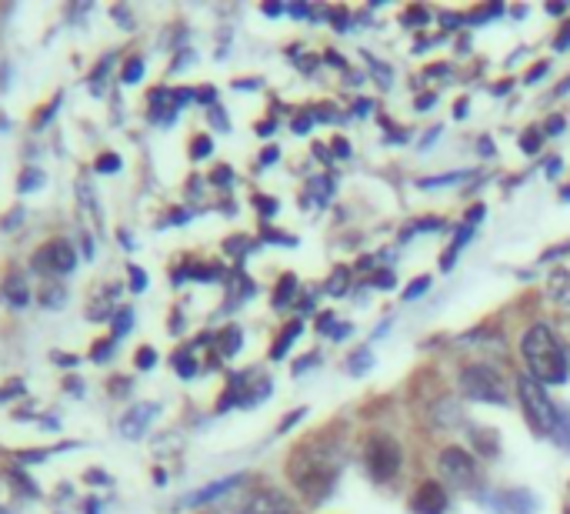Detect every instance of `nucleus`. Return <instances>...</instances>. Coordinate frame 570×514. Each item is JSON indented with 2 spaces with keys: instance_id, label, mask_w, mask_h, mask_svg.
Listing matches in <instances>:
<instances>
[{
  "instance_id": "423d86ee",
  "label": "nucleus",
  "mask_w": 570,
  "mask_h": 514,
  "mask_svg": "<svg viewBox=\"0 0 570 514\" xmlns=\"http://www.w3.org/2000/svg\"><path fill=\"white\" fill-rule=\"evenodd\" d=\"M437 468H440V478L454 484L457 491H470V494H474L480 488L477 458L467 448H460V444H450V448L440 451Z\"/></svg>"
},
{
  "instance_id": "09e8293b",
  "label": "nucleus",
  "mask_w": 570,
  "mask_h": 514,
  "mask_svg": "<svg viewBox=\"0 0 570 514\" xmlns=\"http://www.w3.org/2000/svg\"><path fill=\"white\" fill-rule=\"evenodd\" d=\"M564 201H570V187H567V191H564Z\"/></svg>"
},
{
  "instance_id": "6ab92c4d",
  "label": "nucleus",
  "mask_w": 570,
  "mask_h": 514,
  "mask_svg": "<svg viewBox=\"0 0 570 514\" xmlns=\"http://www.w3.org/2000/svg\"><path fill=\"white\" fill-rule=\"evenodd\" d=\"M174 368L180 371V378H194L197 374V361H194V351H180L177 358H174Z\"/></svg>"
},
{
  "instance_id": "473e14b6",
  "label": "nucleus",
  "mask_w": 570,
  "mask_h": 514,
  "mask_svg": "<svg viewBox=\"0 0 570 514\" xmlns=\"http://www.w3.org/2000/svg\"><path fill=\"white\" fill-rule=\"evenodd\" d=\"M484 214H487V207H484V204H474V207H470V211H467L464 221L477 227V224H480V217H484Z\"/></svg>"
},
{
  "instance_id": "49530a36",
  "label": "nucleus",
  "mask_w": 570,
  "mask_h": 514,
  "mask_svg": "<svg viewBox=\"0 0 570 514\" xmlns=\"http://www.w3.org/2000/svg\"><path fill=\"white\" fill-rule=\"evenodd\" d=\"M454 114H457V117H464V114H467V101H457V107H454Z\"/></svg>"
},
{
  "instance_id": "0eeeda50",
  "label": "nucleus",
  "mask_w": 570,
  "mask_h": 514,
  "mask_svg": "<svg viewBox=\"0 0 570 514\" xmlns=\"http://www.w3.org/2000/svg\"><path fill=\"white\" fill-rule=\"evenodd\" d=\"M34 268L40 274H54V278H64L77 268V251L74 244L64 241V237H57V241H47L40 251L34 254Z\"/></svg>"
},
{
  "instance_id": "2eb2a0df",
  "label": "nucleus",
  "mask_w": 570,
  "mask_h": 514,
  "mask_svg": "<svg viewBox=\"0 0 570 514\" xmlns=\"http://www.w3.org/2000/svg\"><path fill=\"white\" fill-rule=\"evenodd\" d=\"M550 298H557L560 304L570 308V274L567 271H557L554 278H550Z\"/></svg>"
},
{
  "instance_id": "b1692460",
  "label": "nucleus",
  "mask_w": 570,
  "mask_h": 514,
  "mask_svg": "<svg viewBox=\"0 0 570 514\" xmlns=\"http://www.w3.org/2000/svg\"><path fill=\"white\" fill-rule=\"evenodd\" d=\"M40 184H44V174L40 171H24V177L17 181L20 191H34V187H40Z\"/></svg>"
},
{
  "instance_id": "7c9ffc66",
  "label": "nucleus",
  "mask_w": 570,
  "mask_h": 514,
  "mask_svg": "<svg viewBox=\"0 0 570 514\" xmlns=\"http://www.w3.org/2000/svg\"><path fill=\"white\" fill-rule=\"evenodd\" d=\"M130 288H134L137 294L147 288V278H144V271H140V268H130Z\"/></svg>"
},
{
  "instance_id": "4c0bfd02",
  "label": "nucleus",
  "mask_w": 570,
  "mask_h": 514,
  "mask_svg": "<svg viewBox=\"0 0 570 514\" xmlns=\"http://www.w3.org/2000/svg\"><path fill=\"white\" fill-rule=\"evenodd\" d=\"M427 21V14L424 11H410V14H404V24H424Z\"/></svg>"
},
{
  "instance_id": "de8ad7c7",
  "label": "nucleus",
  "mask_w": 570,
  "mask_h": 514,
  "mask_svg": "<svg viewBox=\"0 0 570 514\" xmlns=\"http://www.w3.org/2000/svg\"><path fill=\"white\" fill-rule=\"evenodd\" d=\"M557 171H560V161H557V157H554V161H550V164H547V174H557Z\"/></svg>"
},
{
  "instance_id": "f704fd0d",
  "label": "nucleus",
  "mask_w": 570,
  "mask_h": 514,
  "mask_svg": "<svg viewBox=\"0 0 570 514\" xmlns=\"http://www.w3.org/2000/svg\"><path fill=\"white\" fill-rule=\"evenodd\" d=\"M544 74H547V61L534 64V67H530V74H527V84H530V81H537V77H544Z\"/></svg>"
},
{
  "instance_id": "a878e982",
  "label": "nucleus",
  "mask_w": 570,
  "mask_h": 514,
  "mask_svg": "<svg viewBox=\"0 0 570 514\" xmlns=\"http://www.w3.org/2000/svg\"><path fill=\"white\" fill-rule=\"evenodd\" d=\"M210 151H214V144H210V137H197V141L190 144V157H194V161H200V157H207Z\"/></svg>"
},
{
  "instance_id": "cd10ccee",
  "label": "nucleus",
  "mask_w": 570,
  "mask_h": 514,
  "mask_svg": "<svg viewBox=\"0 0 570 514\" xmlns=\"http://www.w3.org/2000/svg\"><path fill=\"white\" fill-rule=\"evenodd\" d=\"M117 167H120V157H117V154H104V157H97V171L114 174Z\"/></svg>"
},
{
  "instance_id": "bb28decb",
  "label": "nucleus",
  "mask_w": 570,
  "mask_h": 514,
  "mask_svg": "<svg viewBox=\"0 0 570 514\" xmlns=\"http://www.w3.org/2000/svg\"><path fill=\"white\" fill-rule=\"evenodd\" d=\"M347 274H350V271L337 268V271H334V278H330V284H327V291H330V294H344V288H347Z\"/></svg>"
},
{
  "instance_id": "c85d7f7f",
  "label": "nucleus",
  "mask_w": 570,
  "mask_h": 514,
  "mask_svg": "<svg viewBox=\"0 0 570 514\" xmlns=\"http://www.w3.org/2000/svg\"><path fill=\"white\" fill-rule=\"evenodd\" d=\"M460 177H467V174H440V177H427V181H420V187H440V184H454V181H460Z\"/></svg>"
},
{
  "instance_id": "39448f33",
  "label": "nucleus",
  "mask_w": 570,
  "mask_h": 514,
  "mask_svg": "<svg viewBox=\"0 0 570 514\" xmlns=\"http://www.w3.org/2000/svg\"><path fill=\"white\" fill-rule=\"evenodd\" d=\"M400 461H404V451H400V444L390 438V434H384V431L370 434L367 444H364V464H367L370 478L380 481V484L397 478Z\"/></svg>"
},
{
  "instance_id": "f3484780",
  "label": "nucleus",
  "mask_w": 570,
  "mask_h": 514,
  "mask_svg": "<svg viewBox=\"0 0 570 514\" xmlns=\"http://www.w3.org/2000/svg\"><path fill=\"white\" fill-rule=\"evenodd\" d=\"M217 351L224 354V358H230V354L240 351V331L237 328H227L224 334L217 338Z\"/></svg>"
},
{
  "instance_id": "1a4fd4ad",
  "label": "nucleus",
  "mask_w": 570,
  "mask_h": 514,
  "mask_svg": "<svg viewBox=\"0 0 570 514\" xmlns=\"http://www.w3.org/2000/svg\"><path fill=\"white\" fill-rule=\"evenodd\" d=\"M447 491L440 481H420V488L410 498V511L414 514H447Z\"/></svg>"
},
{
  "instance_id": "58836bf2",
  "label": "nucleus",
  "mask_w": 570,
  "mask_h": 514,
  "mask_svg": "<svg viewBox=\"0 0 570 514\" xmlns=\"http://www.w3.org/2000/svg\"><path fill=\"white\" fill-rule=\"evenodd\" d=\"M277 157H280V151H277V147H267V151L264 154H260V164H270V161H277Z\"/></svg>"
},
{
  "instance_id": "6e6552de",
  "label": "nucleus",
  "mask_w": 570,
  "mask_h": 514,
  "mask_svg": "<svg viewBox=\"0 0 570 514\" xmlns=\"http://www.w3.org/2000/svg\"><path fill=\"white\" fill-rule=\"evenodd\" d=\"M494 514H537V494L527 488H504L480 498Z\"/></svg>"
},
{
  "instance_id": "72a5a7b5",
  "label": "nucleus",
  "mask_w": 570,
  "mask_h": 514,
  "mask_svg": "<svg viewBox=\"0 0 570 514\" xmlns=\"http://www.w3.org/2000/svg\"><path fill=\"white\" fill-rule=\"evenodd\" d=\"M110 344H114V341L97 344V348H94V361H107V358H110Z\"/></svg>"
},
{
  "instance_id": "f257e3e1",
  "label": "nucleus",
  "mask_w": 570,
  "mask_h": 514,
  "mask_svg": "<svg viewBox=\"0 0 570 514\" xmlns=\"http://www.w3.org/2000/svg\"><path fill=\"white\" fill-rule=\"evenodd\" d=\"M340 468H344V448H340V441L334 434L317 431L290 451L287 478L294 481V488L304 494L307 504H320L334 491Z\"/></svg>"
},
{
  "instance_id": "c9c22d12",
  "label": "nucleus",
  "mask_w": 570,
  "mask_h": 514,
  "mask_svg": "<svg viewBox=\"0 0 570 514\" xmlns=\"http://www.w3.org/2000/svg\"><path fill=\"white\" fill-rule=\"evenodd\" d=\"M310 121H314V117H310V114H304V117H294V131H297V134H304L307 127H310Z\"/></svg>"
},
{
  "instance_id": "c03bdc74",
  "label": "nucleus",
  "mask_w": 570,
  "mask_h": 514,
  "mask_svg": "<svg viewBox=\"0 0 570 514\" xmlns=\"http://www.w3.org/2000/svg\"><path fill=\"white\" fill-rule=\"evenodd\" d=\"M547 11H550V14H564V11H567V4H560V0H554V4H550Z\"/></svg>"
},
{
  "instance_id": "4be33fe9",
  "label": "nucleus",
  "mask_w": 570,
  "mask_h": 514,
  "mask_svg": "<svg viewBox=\"0 0 570 514\" xmlns=\"http://www.w3.org/2000/svg\"><path fill=\"white\" fill-rule=\"evenodd\" d=\"M130 321H134V311H130V308H120L117 318H114V341L124 338V334L130 331Z\"/></svg>"
},
{
  "instance_id": "aec40b11",
  "label": "nucleus",
  "mask_w": 570,
  "mask_h": 514,
  "mask_svg": "<svg viewBox=\"0 0 570 514\" xmlns=\"http://www.w3.org/2000/svg\"><path fill=\"white\" fill-rule=\"evenodd\" d=\"M140 77H144V61H140V57H130V61L124 64V71H120V81H124V84H137Z\"/></svg>"
},
{
  "instance_id": "dca6fc26",
  "label": "nucleus",
  "mask_w": 570,
  "mask_h": 514,
  "mask_svg": "<svg viewBox=\"0 0 570 514\" xmlns=\"http://www.w3.org/2000/svg\"><path fill=\"white\" fill-rule=\"evenodd\" d=\"M294 291H297V278L294 274H284L277 284V291H274V308H287L290 298H294Z\"/></svg>"
},
{
  "instance_id": "ddd939ff",
  "label": "nucleus",
  "mask_w": 570,
  "mask_h": 514,
  "mask_svg": "<svg viewBox=\"0 0 570 514\" xmlns=\"http://www.w3.org/2000/svg\"><path fill=\"white\" fill-rule=\"evenodd\" d=\"M300 331H304V321H290L287 328L280 331V338H277L274 344H270V358H274V361H280V358H284L290 344H294V341L300 338Z\"/></svg>"
},
{
  "instance_id": "ea45409f",
  "label": "nucleus",
  "mask_w": 570,
  "mask_h": 514,
  "mask_svg": "<svg viewBox=\"0 0 570 514\" xmlns=\"http://www.w3.org/2000/svg\"><path fill=\"white\" fill-rule=\"evenodd\" d=\"M554 47H557V51H567V47H570V31H567V27H564V34L554 41Z\"/></svg>"
},
{
  "instance_id": "4468645a",
  "label": "nucleus",
  "mask_w": 570,
  "mask_h": 514,
  "mask_svg": "<svg viewBox=\"0 0 570 514\" xmlns=\"http://www.w3.org/2000/svg\"><path fill=\"white\" fill-rule=\"evenodd\" d=\"M484 428H474L470 431V438L477 441V448H480V454H487V458H497V451H500V441H497V434L487 428V434H480Z\"/></svg>"
},
{
  "instance_id": "2f4dec72",
  "label": "nucleus",
  "mask_w": 570,
  "mask_h": 514,
  "mask_svg": "<svg viewBox=\"0 0 570 514\" xmlns=\"http://www.w3.org/2000/svg\"><path fill=\"white\" fill-rule=\"evenodd\" d=\"M374 284H377V288H394V274H390L387 268H380L374 274Z\"/></svg>"
},
{
  "instance_id": "f03ea898",
  "label": "nucleus",
  "mask_w": 570,
  "mask_h": 514,
  "mask_svg": "<svg viewBox=\"0 0 570 514\" xmlns=\"http://www.w3.org/2000/svg\"><path fill=\"white\" fill-rule=\"evenodd\" d=\"M520 354H524L530 378H537L540 384H564L570 378V358L564 351V344L554 338L550 324H530L527 334L520 338Z\"/></svg>"
},
{
  "instance_id": "9b49d317",
  "label": "nucleus",
  "mask_w": 570,
  "mask_h": 514,
  "mask_svg": "<svg viewBox=\"0 0 570 514\" xmlns=\"http://www.w3.org/2000/svg\"><path fill=\"white\" fill-rule=\"evenodd\" d=\"M244 481V474H230V478H220V481H210L207 488H200V491H194V494H187L184 501V508H200V504H207V501H214V498H224L227 491H234L237 484Z\"/></svg>"
},
{
  "instance_id": "c756f323",
  "label": "nucleus",
  "mask_w": 570,
  "mask_h": 514,
  "mask_svg": "<svg viewBox=\"0 0 570 514\" xmlns=\"http://www.w3.org/2000/svg\"><path fill=\"white\" fill-rule=\"evenodd\" d=\"M154 364H157L154 348H140V354H137V368H140V371H147V368H154Z\"/></svg>"
},
{
  "instance_id": "5701e85b",
  "label": "nucleus",
  "mask_w": 570,
  "mask_h": 514,
  "mask_svg": "<svg viewBox=\"0 0 570 514\" xmlns=\"http://www.w3.org/2000/svg\"><path fill=\"white\" fill-rule=\"evenodd\" d=\"M540 144H544V131H537V127H530V131L524 134V141H520V147H524L527 154H537Z\"/></svg>"
},
{
  "instance_id": "37998d69",
  "label": "nucleus",
  "mask_w": 570,
  "mask_h": 514,
  "mask_svg": "<svg viewBox=\"0 0 570 514\" xmlns=\"http://www.w3.org/2000/svg\"><path fill=\"white\" fill-rule=\"evenodd\" d=\"M210 121H214V124H220V127H227V117L220 114V107H214V111H210Z\"/></svg>"
},
{
  "instance_id": "79ce46f5",
  "label": "nucleus",
  "mask_w": 570,
  "mask_h": 514,
  "mask_svg": "<svg viewBox=\"0 0 570 514\" xmlns=\"http://www.w3.org/2000/svg\"><path fill=\"white\" fill-rule=\"evenodd\" d=\"M547 134H557V131H564V121H560V117H554V121H547V127H544Z\"/></svg>"
},
{
  "instance_id": "a18cd8bd",
  "label": "nucleus",
  "mask_w": 570,
  "mask_h": 514,
  "mask_svg": "<svg viewBox=\"0 0 570 514\" xmlns=\"http://www.w3.org/2000/svg\"><path fill=\"white\" fill-rule=\"evenodd\" d=\"M334 151H337L340 157H347V154H350V147H347V141H337V144H334Z\"/></svg>"
},
{
  "instance_id": "8fccbe9b",
  "label": "nucleus",
  "mask_w": 570,
  "mask_h": 514,
  "mask_svg": "<svg viewBox=\"0 0 570 514\" xmlns=\"http://www.w3.org/2000/svg\"><path fill=\"white\" fill-rule=\"evenodd\" d=\"M567 514H570V508H567Z\"/></svg>"
},
{
  "instance_id": "3c124183",
  "label": "nucleus",
  "mask_w": 570,
  "mask_h": 514,
  "mask_svg": "<svg viewBox=\"0 0 570 514\" xmlns=\"http://www.w3.org/2000/svg\"><path fill=\"white\" fill-rule=\"evenodd\" d=\"M0 514H4V511H0Z\"/></svg>"
},
{
  "instance_id": "f8f14e48",
  "label": "nucleus",
  "mask_w": 570,
  "mask_h": 514,
  "mask_svg": "<svg viewBox=\"0 0 570 514\" xmlns=\"http://www.w3.org/2000/svg\"><path fill=\"white\" fill-rule=\"evenodd\" d=\"M154 414H157V404H137V408H130L124 414V421H120L124 438H140V434L147 431V424L154 421Z\"/></svg>"
},
{
  "instance_id": "9d476101",
  "label": "nucleus",
  "mask_w": 570,
  "mask_h": 514,
  "mask_svg": "<svg viewBox=\"0 0 570 514\" xmlns=\"http://www.w3.org/2000/svg\"><path fill=\"white\" fill-rule=\"evenodd\" d=\"M237 514H290V501L274 488H260L240 504Z\"/></svg>"
},
{
  "instance_id": "393cba45",
  "label": "nucleus",
  "mask_w": 570,
  "mask_h": 514,
  "mask_svg": "<svg viewBox=\"0 0 570 514\" xmlns=\"http://www.w3.org/2000/svg\"><path fill=\"white\" fill-rule=\"evenodd\" d=\"M427 288H430V278H417V281H410V284H407V291H404V298H407V301H417L420 294H424Z\"/></svg>"
},
{
  "instance_id": "7ed1b4c3",
  "label": "nucleus",
  "mask_w": 570,
  "mask_h": 514,
  "mask_svg": "<svg viewBox=\"0 0 570 514\" xmlns=\"http://www.w3.org/2000/svg\"><path fill=\"white\" fill-rule=\"evenodd\" d=\"M514 388H517L520 411H524L530 431L540 434V438H554V431H557V411H560V408L547 398L544 384H540L537 378H530V374H517Z\"/></svg>"
},
{
  "instance_id": "20e7f679",
  "label": "nucleus",
  "mask_w": 570,
  "mask_h": 514,
  "mask_svg": "<svg viewBox=\"0 0 570 514\" xmlns=\"http://www.w3.org/2000/svg\"><path fill=\"white\" fill-rule=\"evenodd\" d=\"M457 381H460V391H464L467 398L497 404V408H504V404H507V384H504V378L497 374V368H490V364H484V361L464 364Z\"/></svg>"
},
{
  "instance_id": "a211bd4d",
  "label": "nucleus",
  "mask_w": 570,
  "mask_h": 514,
  "mask_svg": "<svg viewBox=\"0 0 570 514\" xmlns=\"http://www.w3.org/2000/svg\"><path fill=\"white\" fill-rule=\"evenodd\" d=\"M4 298H7L10 304H20V308H24V304H27V284L20 281V278H10V281L4 284Z\"/></svg>"
},
{
  "instance_id": "e433bc0d",
  "label": "nucleus",
  "mask_w": 570,
  "mask_h": 514,
  "mask_svg": "<svg viewBox=\"0 0 570 514\" xmlns=\"http://www.w3.org/2000/svg\"><path fill=\"white\" fill-rule=\"evenodd\" d=\"M300 418H304V408H300V411H294V414H287V418H284V424H280V431H290V424H297Z\"/></svg>"
},
{
  "instance_id": "412c9836",
  "label": "nucleus",
  "mask_w": 570,
  "mask_h": 514,
  "mask_svg": "<svg viewBox=\"0 0 570 514\" xmlns=\"http://www.w3.org/2000/svg\"><path fill=\"white\" fill-rule=\"evenodd\" d=\"M370 364H374V354H370L367 348H360L357 354H350V361H347V368L354 371V374H364Z\"/></svg>"
},
{
  "instance_id": "a19ab883",
  "label": "nucleus",
  "mask_w": 570,
  "mask_h": 514,
  "mask_svg": "<svg viewBox=\"0 0 570 514\" xmlns=\"http://www.w3.org/2000/svg\"><path fill=\"white\" fill-rule=\"evenodd\" d=\"M437 101V94H424V97H417V111H424V107H430Z\"/></svg>"
}]
</instances>
